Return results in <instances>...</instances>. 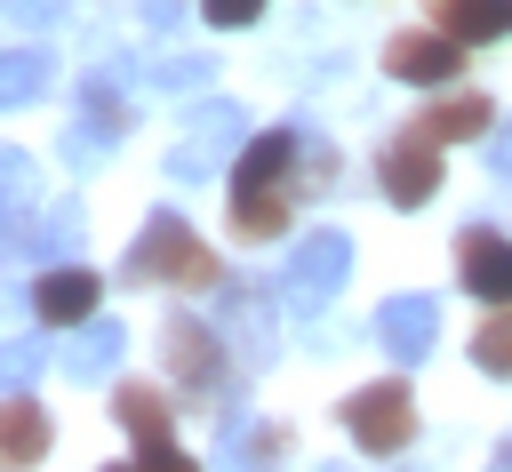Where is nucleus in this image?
Instances as JSON below:
<instances>
[{"label":"nucleus","mask_w":512,"mask_h":472,"mask_svg":"<svg viewBox=\"0 0 512 472\" xmlns=\"http://www.w3.org/2000/svg\"><path fill=\"white\" fill-rule=\"evenodd\" d=\"M160 352H168V376H176V400L184 408H224V392L232 384H248L240 376V360H232V344H224V328L216 320H200V312H168V328H160Z\"/></svg>","instance_id":"f257e3e1"},{"label":"nucleus","mask_w":512,"mask_h":472,"mask_svg":"<svg viewBox=\"0 0 512 472\" xmlns=\"http://www.w3.org/2000/svg\"><path fill=\"white\" fill-rule=\"evenodd\" d=\"M120 280H136V288H216L224 264H216V248H200V232H192L184 216H152V224L136 232Z\"/></svg>","instance_id":"f03ea898"},{"label":"nucleus","mask_w":512,"mask_h":472,"mask_svg":"<svg viewBox=\"0 0 512 472\" xmlns=\"http://www.w3.org/2000/svg\"><path fill=\"white\" fill-rule=\"evenodd\" d=\"M344 432H352L360 456H400V448L416 440V392H408V376L360 384V392L344 400Z\"/></svg>","instance_id":"7ed1b4c3"},{"label":"nucleus","mask_w":512,"mask_h":472,"mask_svg":"<svg viewBox=\"0 0 512 472\" xmlns=\"http://www.w3.org/2000/svg\"><path fill=\"white\" fill-rule=\"evenodd\" d=\"M384 72L408 80V88H448V80L464 72V40L440 32V24H408V32L384 40Z\"/></svg>","instance_id":"20e7f679"},{"label":"nucleus","mask_w":512,"mask_h":472,"mask_svg":"<svg viewBox=\"0 0 512 472\" xmlns=\"http://www.w3.org/2000/svg\"><path fill=\"white\" fill-rule=\"evenodd\" d=\"M376 184H384V200H392V208H424V200L440 192V144L408 120V128L376 152Z\"/></svg>","instance_id":"39448f33"},{"label":"nucleus","mask_w":512,"mask_h":472,"mask_svg":"<svg viewBox=\"0 0 512 472\" xmlns=\"http://www.w3.org/2000/svg\"><path fill=\"white\" fill-rule=\"evenodd\" d=\"M96 304H104V272H88V264H40V280H32V312H40V328H80V320H96Z\"/></svg>","instance_id":"423d86ee"},{"label":"nucleus","mask_w":512,"mask_h":472,"mask_svg":"<svg viewBox=\"0 0 512 472\" xmlns=\"http://www.w3.org/2000/svg\"><path fill=\"white\" fill-rule=\"evenodd\" d=\"M216 328H224L240 376H256V368L272 360V296H264L256 280H224V312H216Z\"/></svg>","instance_id":"0eeeda50"},{"label":"nucleus","mask_w":512,"mask_h":472,"mask_svg":"<svg viewBox=\"0 0 512 472\" xmlns=\"http://www.w3.org/2000/svg\"><path fill=\"white\" fill-rule=\"evenodd\" d=\"M232 160H240V112L208 96V104L192 112V128H184V144H176L168 176H184V184H192V176H208V168H232Z\"/></svg>","instance_id":"6e6552de"},{"label":"nucleus","mask_w":512,"mask_h":472,"mask_svg":"<svg viewBox=\"0 0 512 472\" xmlns=\"http://www.w3.org/2000/svg\"><path fill=\"white\" fill-rule=\"evenodd\" d=\"M344 272H352V240H344V232H304V248H296V264H288V304H296V312H320V304L344 288Z\"/></svg>","instance_id":"1a4fd4ad"},{"label":"nucleus","mask_w":512,"mask_h":472,"mask_svg":"<svg viewBox=\"0 0 512 472\" xmlns=\"http://www.w3.org/2000/svg\"><path fill=\"white\" fill-rule=\"evenodd\" d=\"M376 344H384L392 368L432 360V344H440V304H432V296H392V304L376 312Z\"/></svg>","instance_id":"9d476101"},{"label":"nucleus","mask_w":512,"mask_h":472,"mask_svg":"<svg viewBox=\"0 0 512 472\" xmlns=\"http://www.w3.org/2000/svg\"><path fill=\"white\" fill-rule=\"evenodd\" d=\"M456 280H464L480 304H512V240L488 232V224H472V232L456 240Z\"/></svg>","instance_id":"9b49d317"},{"label":"nucleus","mask_w":512,"mask_h":472,"mask_svg":"<svg viewBox=\"0 0 512 472\" xmlns=\"http://www.w3.org/2000/svg\"><path fill=\"white\" fill-rule=\"evenodd\" d=\"M296 152H304V136H296V128H264V136H248V144H240V160L224 168V184H232V192L296 184Z\"/></svg>","instance_id":"f8f14e48"},{"label":"nucleus","mask_w":512,"mask_h":472,"mask_svg":"<svg viewBox=\"0 0 512 472\" xmlns=\"http://www.w3.org/2000/svg\"><path fill=\"white\" fill-rule=\"evenodd\" d=\"M112 416L128 424V440H136V448H168V440H176V400H168L160 384H144V376L112 384Z\"/></svg>","instance_id":"ddd939ff"},{"label":"nucleus","mask_w":512,"mask_h":472,"mask_svg":"<svg viewBox=\"0 0 512 472\" xmlns=\"http://www.w3.org/2000/svg\"><path fill=\"white\" fill-rule=\"evenodd\" d=\"M488 120H496V104H488L480 88H448V96H432V104L416 112V128H424L432 144H472V136H488Z\"/></svg>","instance_id":"4468645a"},{"label":"nucleus","mask_w":512,"mask_h":472,"mask_svg":"<svg viewBox=\"0 0 512 472\" xmlns=\"http://www.w3.org/2000/svg\"><path fill=\"white\" fill-rule=\"evenodd\" d=\"M288 216H296V184L232 192V240H240V248H264V240H280V232H288Z\"/></svg>","instance_id":"2eb2a0df"},{"label":"nucleus","mask_w":512,"mask_h":472,"mask_svg":"<svg viewBox=\"0 0 512 472\" xmlns=\"http://www.w3.org/2000/svg\"><path fill=\"white\" fill-rule=\"evenodd\" d=\"M112 360H120V320L112 312H96V320H80V328L56 336V368L64 376H104Z\"/></svg>","instance_id":"dca6fc26"},{"label":"nucleus","mask_w":512,"mask_h":472,"mask_svg":"<svg viewBox=\"0 0 512 472\" xmlns=\"http://www.w3.org/2000/svg\"><path fill=\"white\" fill-rule=\"evenodd\" d=\"M432 24L456 32L464 48H488L512 32V0H432Z\"/></svg>","instance_id":"f3484780"},{"label":"nucleus","mask_w":512,"mask_h":472,"mask_svg":"<svg viewBox=\"0 0 512 472\" xmlns=\"http://www.w3.org/2000/svg\"><path fill=\"white\" fill-rule=\"evenodd\" d=\"M56 448V424H48V408L32 400V392H8V464L24 472V464H40Z\"/></svg>","instance_id":"a211bd4d"},{"label":"nucleus","mask_w":512,"mask_h":472,"mask_svg":"<svg viewBox=\"0 0 512 472\" xmlns=\"http://www.w3.org/2000/svg\"><path fill=\"white\" fill-rule=\"evenodd\" d=\"M80 120H88V136H96V144L128 136V96L112 88V72H88V80H80Z\"/></svg>","instance_id":"6ab92c4d"},{"label":"nucleus","mask_w":512,"mask_h":472,"mask_svg":"<svg viewBox=\"0 0 512 472\" xmlns=\"http://www.w3.org/2000/svg\"><path fill=\"white\" fill-rule=\"evenodd\" d=\"M280 456H288V424H256L224 440V472H272Z\"/></svg>","instance_id":"aec40b11"},{"label":"nucleus","mask_w":512,"mask_h":472,"mask_svg":"<svg viewBox=\"0 0 512 472\" xmlns=\"http://www.w3.org/2000/svg\"><path fill=\"white\" fill-rule=\"evenodd\" d=\"M472 360H480L488 376H512V304H488V320H480V336H472Z\"/></svg>","instance_id":"412c9836"},{"label":"nucleus","mask_w":512,"mask_h":472,"mask_svg":"<svg viewBox=\"0 0 512 472\" xmlns=\"http://www.w3.org/2000/svg\"><path fill=\"white\" fill-rule=\"evenodd\" d=\"M48 80H56V64L40 48H8V104H32Z\"/></svg>","instance_id":"4be33fe9"},{"label":"nucleus","mask_w":512,"mask_h":472,"mask_svg":"<svg viewBox=\"0 0 512 472\" xmlns=\"http://www.w3.org/2000/svg\"><path fill=\"white\" fill-rule=\"evenodd\" d=\"M152 80H160V88H208V64H200V56H160Z\"/></svg>","instance_id":"5701e85b"},{"label":"nucleus","mask_w":512,"mask_h":472,"mask_svg":"<svg viewBox=\"0 0 512 472\" xmlns=\"http://www.w3.org/2000/svg\"><path fill=\"white\" fill-rule=\"evenodd\" d=\"M200 16H208V24H224V32H240V24H256V16H264V0H200Z\"/></svg>","instance_id":"b1692460"},{"label":"nucleus","mask_w":512,"mask_h":472,"mask_svg":"<svg viewBox=\"0 0 512 472\" xmlns=\"http://www.w3.org/2000/svg\"><path fill=\"white\" fill-rule=\"evenodd\" d=\"M136 472H200V464H192V456L168 440V448H136Z\"/></svg>","instance_id":"393cba45"},{"label":"nucleus","mask_w":512,"mask_h":472,"mask_svg":"<svg viewBox=\"0 0 512 472\" xmlns=\"http://www.w3.org/2000/svg\"><path fill=\"white\" fill-rule=\"evenodd\" d=\"M488 168L512 176V120H496V136H488Z\"/></svg>","instance_id":"a878e982"},{"label":"nucleus","mask_w":512,"mask_h":472,"mask_svg":"<svg viewBox=\"0 0 512 472\" xmlns=\"http://www.w3.org/2000/svg\"><path fill=\"white\" fill-rule=\"evenodd\" d=\"M136 24H144V32H168V24H176V0H144Z\"/></svg>","instance_id":"bb28decb"},{"label":"nucleus","mask_w":512,"mask_h":472,"mask_svg":"<svg viewBox=\"0 0 512 472\" xmlns=\"http://www.w3.org/2000/svg\"><path fill=\"white\" fill-rule=\"evenodd\" d=\"M488 472H512V440H504V448H496V464H488Z\"/></svg>","instance_id":"cd10ccee"},{"label":"nucleus","mask_w":512,"mask_h":472,"mask_svg":"<svg viewBox=\"0 0 512 472\" xmlns=\"http://www.w3.org/2000/svg\"><path fill=\"white\" fill-rule=\"evenodd\" d=\"M104 472H136V464H104Z\"/></svg>","instance_id":"c85d7f7f"}]
</instances>
